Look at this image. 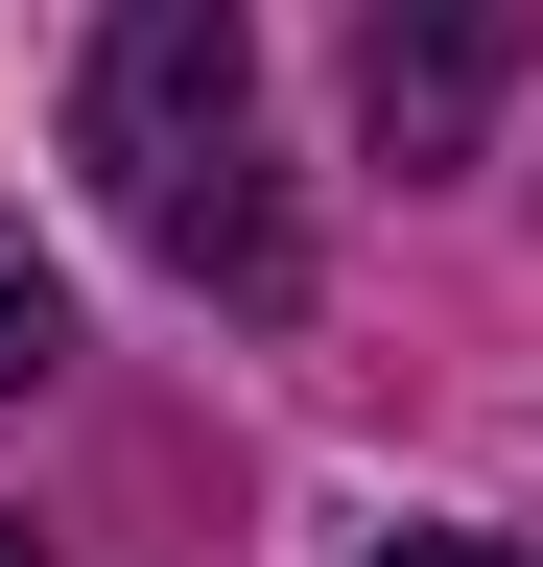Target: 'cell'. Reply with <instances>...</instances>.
Masks as SVG:
<instances>
[{"label": "cell", "instance_id": "6da1fadb", "mask_svg": "<svg viewBox=\"0 0 543 567\" xmlns=\"http://www.w3.org/2000/svg\"><path fill=\"white\" fill-rule=\"evenodd\" d=\"M72 166L166 284H284V189H260V24L237 0H95L72 48Z\"/></svg>", "mask_w": 543, "mask_h": 567}, {"label": "cell", "instance_id": "7a4b0ae2", "mask_svg": "<svg viewBox=\"0 0 543 567\" xmlns=\"http://www.w3.org/2000/svg\"><path fill=\"white\" fill-rule=\"evenodd\" d=\"M543 0H378V48H355V95L401 166H472V118H497V71H520Z\"/></svg>", "mask_w": 543, "mask_h": 567}, {"label": "cell", "instance_id": "3957f363", "mask_svg": "<svg viewBox=\"0 0 543 567\" xmlns=\"http://www.w3.org/2000/svg\"><path fill=\"white\" fill-rule=\"evenodd\" d=\"M48 354H72V284H48V260H24V213H0V402H24V379H48Z\"/></svg>", "mask_w": 543, "mask_h": 567}, {"label": "cell", "instance_id": "277c9868", "mask_svg": "<svg viewBox=\"0 0 543 567\" xmlns=\"http://www.w3.org/2000/svg\"><path fill=\"white\" fill-rule=\"evenodd\" d=\"M378 567H520V544H378Z\"/></svg>", "mask_w": 543, "mask_h": 567}, {"label": "cell", "instance_id": "5b68a950", "mask_svg": "<svg viewBox=\"0 0 543 567\" xmlns=\"http://www.w3.org/2000/svg\"><path fill=\"white\" fill-rule=\"evenodd\" d=\"M0 567H24V520H0Z\"/></svg>", "mask_w": 543, "mask_h": 567}]
</instances>
